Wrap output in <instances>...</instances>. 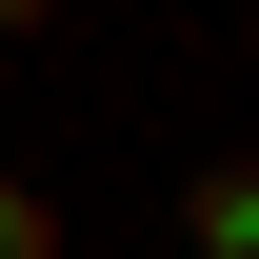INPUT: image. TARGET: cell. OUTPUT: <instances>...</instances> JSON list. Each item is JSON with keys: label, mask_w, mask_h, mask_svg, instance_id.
Instances as JSON below:
<instances>
[{"label": "cell", "mask_w": 259, "mask_h": 259, "mask_svg": "<svg viewBox=\"0 0 259 259\" xmlns=\"http://www.w3.org/2000/svg\"><path fill=\"white\" fill-rule=\"evenodd\" d=\"M180 239H199V259H259V160H199V180H180Z\"/></svg>", "instance_id": "cell-1"}, {"label": "cell", "mask_w": 259, "mask_h": 259, "mask_svg": "<svg viewBox=\"0 0 259 259\" xmlns=\"http://www.w3.org/2000/svg\"><path fill=\"white\" fill-rule=\"evenodd\" d=\"M0 259H60V199L40 180H0Z\"/></svg>", "instance_id": "cell-2"}, {"label": "cell", "mask_w": 259, "mask_h": 259, "mask_svg": "<svg viewBox=\"0 0 259 259\" xmlns=\"http://www.w3.org/2000/svg\"><path fill=\"white\" fill-rule=\"evenodd\" d=\"M40 20H60V0H0V40H40Z\"/></svg>", "instance_id": "cell-3"}]
</instances>
